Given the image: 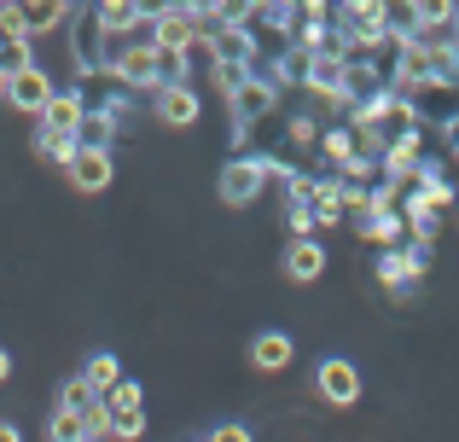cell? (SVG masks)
I'll return each mask as SVG.
<instances>
[{
    "label": "cell",
    "mask_w": 459,
    "mask_h": 442,
    "mask_svg": "<svg viewBox=\"0 0 459 442\" xmlns=\"http://www.w3.org/2000/svg\"><path fill=\"white\" fill-rule=\"evenodd\" d=\"M297 175V163H280L273 152H227V163H221V175H215V198H221L227 210H250L262 193H268V181H291Z\"/></svg>",
    "instance_id": "1"
},
{
    "label": "cell",
    "mask_w": 459,
    "mask_h": 442,
    "mask_svg": "<svg viewBox=\"0 0 459 442\" xmlns=\"http://www.w3.org/2000/svg\"><path fill=\"white\" fill-rule=\"evenodd\" d=\"M100 76H117V82H128V88H140V93H157L169 82V58H163V47L111 35V53H105V70H100Z\"/></svg>",
    "instance_id": "2"
},
{
    "label": "cell",
    "mask_w": 459,
    "mask_h": 442,
    "mask_svg": "<svg viewBox=\"0 0 459 442\" xmlns=\"http://www.w3.org/2000/svg\"><path fill=\"white\" fill-rule=\"evenodd\" d=\"M204 58H233V65H256L262 58V35L256 23H227V18H204Z\"/></svg>",
    "instance_id": "3"
},
{
    "label": "cell",
    "mask_w": 459,
    "mask_h": 442,
    "mask_svg": "<svg viewBox=\"0 0 459 442\" xmlns=\"http://www.w3.org/2000/svg\"><path fill=\"white\" fill-rule=\"evenodd\" d=\"M152 117L163 128H198V117H204V93L192 88L186 76H175V82H163V88L152 93Z\"/></svg>",
    "instance_id": "4"
},
{
    "label": "cell",
    "mask_w": 459,
    "mask_h": 442,
    "mask_svg": "<svg viewBox=\"0 0 459 442\" xmlns=\"http://www.w3.org/2000/svg\"><path fill=\"white\" fill-rule=\"evenodd\" d=\"M157 47L175 58H192L204 47V18L186 6V0H175L169 12H157Z\"/></svg>",
    "instance_id": "5"
},
{
    "label": "cell",
    "mask_w": 459,
    "mask_h": 442,
    "mask_svg": "<svg viewBox=\"0 0 459 442\" xmlns=\"http://www.w3.org/2000/svg\"><path fill=\"white\" fill-rule=\"evenodd\" d=\"M325 262H332V256H325V238L320 233H291V238H285V250H280V273L291 285H314L325 273Z\"/></svg>",
    "instance_id": "6"
},
{
    "label": "cell",
    "mask_w": 459,
    "mask_h": 442,
    "mask_svg": "<svg viewBox=\"0 0 459 442\" xmlns=\"http://www.w3.org/2000/svg\"><path fill=\"white\" fill-rule=\"evenodd\" d=\"M105 413H111V437L146 431V390H140V378H117V385L105 390Z\"/></svg>",
    "instance_id": "7"
},
{
    "label": "cell",
    "mask_w": 459,
    "mask_h": 442,
    "mask_svg": "<svg viewBox=\"0 0 459 442\" xmlns=\"http://www.w3.org/2000/svg\"><path fill=\"white\" fill-rule=\"evenodd\" d=\"M53 88H58V82L47 76V65H23V70L6 76V100H0V105H12V111H23V117H41L47 100H53Z\"/></svg>",
    "instance_id": "8"
},
{
    "label": "cell",
    "mask_w": 459,
    "mask_h": 442,
    "mask_svg": "<svg viewBox=\"0 0 459 442\" xmlns=\"http://www.w3.org/2000/svg\"><path fill=\"white\" fill-rule=\"evenodd\" d=\"M65 181L76 193H105L117 181V152L111 146H76V158L65 163Z\"/></svg>",
    "instance_id": "9"
},
{
    "label": "cell",
    "mask_w": 459,
    "mask_h": 442,
    "mask_svg": "<svg viewBox=\"0 0 459 442\" xmlns=\"http://www.w3.org/2000/svg\"><path fill=\"white\" fill-rule=\"evenodd\" d=\"M314 390H320L325 408H355L360 402V367L343 361V355H325L320 373H314Z\"/></svg>",
    "instance_id": "10"
},
{
    "label": "cell",
    "mask_w": 459,
    "mask_h": 442,
    "mask_svg": "<svg viewBox=\"0 0 459 442\" xmlns=\"http://www.w3.org/2000/svg\"><path fill=\"white\" fill-rule=\"evenodd\" d=\"M419 163H425V128H402V134L384 140V175H395V181H413Z\"/></svg>",
    "instance_id": "11"
},
{
    "label": "cell",
    "mask_w": 459,
    "mask_h": 442,
    "mask_svg": "<svg viewBox=\"0 0 459 442\" xmlns=\"http://www.w3.org/2000/svg\"><path fill=\"white\" fill-rule=\"evenodd\" d=\"M76 128H58V123H47V117H35V134H30V152L41 163H53V169H65L70 158H76Z\"/></svg>",
    "instance_id": "12"
},
{
    "label": "cell",
    "mask_w": 459,
    "mask_h": 442,
    "mask_svg": "<svg viewBox=\"0 0 459 442\" xmlns=\"http://www.w3.org/2000/svg\"><path fill=\"white\" fill-rule=\"evenodd\" d=\"M320 169H349L360 158V128L355 123H337V128H320Z\"/></svg>",
    "instance_id": "13"
},
{
    "label": "cell",
    "mask_w": 459,
    "mask_h": 442,
    "mask_svg": "<svg viewBox=\"0 0 459 442\" xmlns=\"http://www.w3.org/2000/svg\"><path fill=\"white\" fill-rule=\"evenodd\" d=\"M291 361H297L291 332H256V338H250V367H256V373H285Z\"/></svg>",
    "instance_id": "14"
},
{
    "label": "cell",
    "mask_w": 459,
    "mask_h": 442,
    "mask_svg": "<svg viewBox=\"0 0 459 442\" xmlns=\"http://www.w3.org/2000/svg\"><path fill=\"white\" fill-rule=\"evenodd\" d=\"M23 18H30V35H65V23L76 18L82 0H18Z\"/></svg>",
    "instance_id": "15"
},
{
    "label": "cell",
    "mask_w": 459,
    "mask_h": 442,
    "mask_svg": "<svg viewBox=\"0 0 459 442\" xmlns=\"http://www.w3.org/2000/svg\"><path fill=\"white\" fill-rule=\"evenodd\" d=\"M88 105H93V93H88V82H70V88H53V100H47V123H58V128H76L82 117H88Z\"/></svg>",
    "instance_id": "16"
},
{
    "label": "cell",
    "mask_w": 459,
    "mask_h": 442,
    "mask_svg": "<svg viewBox=\"0 0 459 442\" xmlns=\"http://www.w3.org/2000/svg\"><path fill=\"white\" fill-rule=\"evenodd\" d=\"M117 134H123V123H117L105 105H88V117L76 123V140H82V146H117Z\"/></svg>",
    "instance_id": "17"
},
{
    "label": "cell",
    "mask_w": 459,
    "mask_h": 442,
    "mask_svg": "<svg viewBox=\"0 0 459 442\" xmlns=\"http://www.w3.org/2000/svg\"><path fill=\"white\" fill-rule=\"evenodd\" d=\"M53 408H76V413L100 408V390H93V378H88V373L65 378V385H58V396H53Z\"/></svg>",
    "instance_id": "18"
},
{
    "label": "cell",
    "mask_w": 459,
    "mask_h": 442,
    "mask_svg": "<svg viewBox=\"0 0 459 442\" xmlns=\"http://www.w3.org/2000/svg\"><path fill=\"white\" fill-rule=\"evenodd\" d=\"M47 437H53V442H88V413L53 408V413H47Z\"/></svg>",
    "instance_id": "19"
},
{
    "label": "cell",
    "mask_w": 459,
    "mask_h": 442,
    "mask_svg": "<svg viewBox=\"0 0 459 442\" xmlns=\"http://www.w3.org/2000/svg\"><path fill=\"white\" fill-rule=\"evenodd\" d=\"M82 373H88V378H93V390H100V396H105V390H111L117 378H123V361H117L111 350H93V355H88V367H82Z\"/></svg>",
    "instance_id": "20"
},
{
    "label": "cell",
    "mask_w": 459,
    "mask_h": 442,
    "mask_svg": "<svg viewBox=\"0 0 459 442\" xmlns=\"http://www.w3.org/2000/svg\"><path fill=\"white\" fill-rule=\"evenodd\" d=\"M250 70H256V65H233V58H215V65H210L215 93H221V100H233V93H238V82H245Z\"/></svg>",
    "instance_id": "21"
},
{
    "label": "cell",
    "mask_w": 459,
    "mask_h": 442,
    "mask_svg": "<svg viewBox=\"0 0 459 442\" xmlns=\"http://www.w3.org/2000/svg\"><path fill=\"white\" fill-rule=\"evenodd\" d=\"M285 140H291V146H320V117H314V111H291V117H285Z\"/></svg>",
    "instance_id": "22"
},
{
    "label": "cell",
    "mask_w": 459,
    "mask_h": 442,
    "mask_svg": "<svg viewBox=\"0 0 459 442\" xmlns=\"http://www.w3.org/2000/svg\"><path fill=\"white\" fill-rule=\"evenodd\" d=\"M285 233H320V210L314 204H285Z\"/></svg>",
    "instance_id": "23"
},
{
    "label": "cell",
    "mask_w": 459,
    "mask_h": 442,
    "mask_svg": "<svg viewBox=\"0 0 459 442\" xmlns=\"http://www.w3.org/2000/svg\"><path fill=\"white\" fill-rule=\"evenodd\" d=\"M210 437H215V442H250V425H238V420H221Z\"/></svg>",
    "instance_id": "24"
},
{
    "label": "cell",
    "mask_w": 459,
    "mask_h": 442,
    "mask_svg": "<svg viewBox=\"0 0 459 442\" xmlns=\"http://www.w3.org/2000/svg\"><path fill=\"white\" fill-rule=\"evenodd\" d=\"M23 431H18V425H12V420H0V442H18Z\"/></svg>",
    "instance_id": "25"
},
{
    "label": "cell",
    "mask_w": 459,
    "mask_h": 442,
    "mask_svg": "<svg viewBox=\"0 0 459 442\" xmlns=\"http://www.w3.org/2000/svg\"><path fill=\"white\" fill-rule=\"evenodd\" d=\"M6 378H12V355L0 350V385H6Z\"/></svg>",
    "instance_id": "26"
},
{
    "label": "cell",
    "mask_w": 459,
    "mask_h": 442,
    "mask_svg": "<svg viewBox=\"0 0 459 442\" xmlns=\"http://www.w3.org/2000/svg\"><path fill=\"white\" fill-rule=\"evenodd\" d=\"M0 100H6V70H0Z\"/></svg>",
    "instance_id": "27"
},
{
    "label": "cell",
    "mask_w": 459,
    "mask_h": 442,
    "mask_svg": "<svg viewBox=\"0 0 459 442\" xmlns=\"http://www.w3.org/2000/svg\"><path fill=\"white\" fill-rule=\"evenodd\" d=\"M448 152H454V163H459V140H454V146H448Z\"/></svg>",
    "instance_id": "28"
},
{
    "label": "cell",
    "mask_w": 459,
    "mask_h": 442,
    "mask_svg": "<svg viewBox=\"0 0 459 442\" xmlns=\"http://www.w3.org/2000/svg\"><path fill=\"white\" fill-rule=\"evenodd\" d=\"M454 216H459V204H454Z\"/></svg>",
    "instance_id": "29"
}]
</instances>
